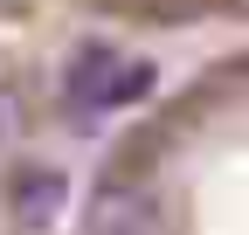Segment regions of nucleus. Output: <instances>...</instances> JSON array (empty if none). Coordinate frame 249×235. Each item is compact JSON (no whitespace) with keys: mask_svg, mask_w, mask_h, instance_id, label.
I'll return each instance as SVG.
<instances>
[{"mask_svg":"<svg viewBox=\"0 0 249 235\" xmlns=\"http://www.w3.org/2000/svg\"><path fill=\"white\" fill-rule=\"evenodd\" d=\"M62 208H70V180H62V166H14V180H7V215L21 221V228H55L62 221Z\"/></svg>","mask_w":249,"mask_h":235,"instance_id":"f03ea898","label":"nucleus"},{"mask_svg":"<svg viewBox=\"0 0 249 235\" xmlns=\"http://www.w3.org/2000/svg\"><path fill=\"white\" fill-rule=\"evenodd\" d=\"M83 235H160V208L139 187H104L83 208Z\"/></svg>","mask_w":249,"mask_h":235,"instance_id":"7ed1b4c3","label":"nucleus"},{"mask_svg":"<svg viewBox=\"0 0 249 235\" xmlns=\"http://www.w3.org/2000/svg\"><path fill=\"white\" fill-rule=\"evenodd\" d=\"M152 90V63H124L118 49L90 42L70 55V69H62V104H76L83 118H104V111H124Z\"/></svg>","mask_w":249,"mask_h":235,"instance_id":"f257e3e1","label":"nucleus"}]
</instances>
